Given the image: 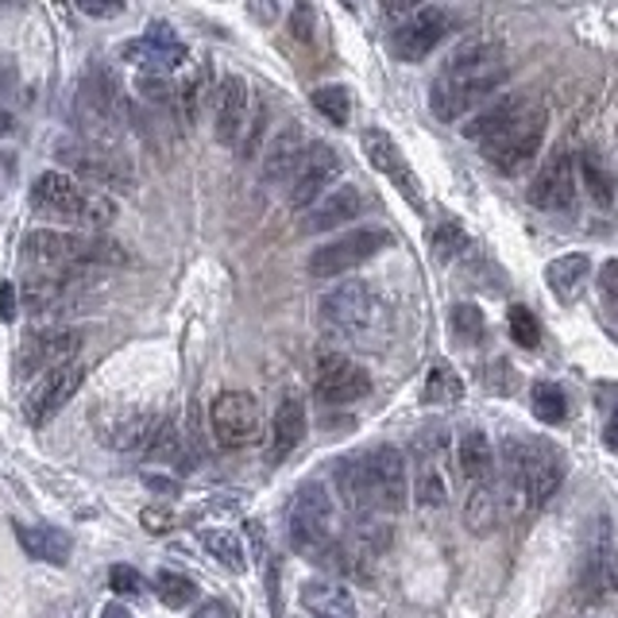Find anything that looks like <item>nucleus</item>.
<instances>
[{"label": "nucleus", "mask_w": 618, "mask_h": 618, "mask_svg": "<svg viewBox=\"0 0 618 618\" xmlns=\"http://www.w3.org/2000/svg\"><path fill=\"white\" fill-rule=\"evenodd\" d=\"M248 128H252V90L240 73H225L213 93V136L220 147L240 151Z\"/></svg>", "instance_id": "nucleus-13"}, {"label": "nucleus", "mask_w": 618, "mask_h": 618, "mask_svg": "<svg viewBox=\"0 0 618 618\" xmlns=\"http://www.w3.org/2000/svg\"><path fill=\"white\" fill-rule=\"evenodd\" d=\"M529 205L541 213H561L572 205V197H576V159H572V151H564V147H557L553 154H549L546 163L537 167L534 182H529Z\"/></svg>", "instance_id": "nucleus-18"}, {"label": "nucleus", "mask_w": 618, "mask_h": 618, "mask_svg": "<svg viewBox=\"0 0 618 618\" xmlns=\"http://www.w3.org/2000/svg\"><path fill=\"white\" fill-rule=\"evenodd\" d=\"M108 584H113V592H121V595L144 592V580H139V572L131 569V564H113V569H108Z\"/></svg>", "instance_id": "nucleus-45"}, {"label": "nucleus", "mask_w": 618, "mask_h": 618, "mask_svg": "<svg viewBox=\"0 0 618 618\" xmlns=\"http://www.w3.org/2000/svg\"><path fill=\"white\" fill-rule=\"evenodd\" d=\"M526 113H529V98H526V93H506L503 101H491L488 108H480L472 121L464 124L460 136L464 139H476V144H488V139H495L499 131H506L511 124H518Z\"/></svg>", "instance_id": "nucleus-26"}, {"label": "nucleus", "mask_w": 618, "mask_h": 618, "mask_svg": "<svg viewBox=\"0 0 618 618\" xmlns=\"http://www.w3.org/2000/svg\"><path fill=\"white\" fill-rule=\"evenodd\" d=\"M318 321L333 341L344 344H371L382 329V301L375 298V290L359 278L333 286L329 294H321L318 301Z\"/></svg>", "instance_id": "nucleus-3"}, {"label": "nucleus", "mask_w": 618, "mask_h": 618, "mask_svg": "<svg viewBox=\"0 0 618 618\" xmlns=\"http://www.w3.org/2000/svg\"><path fill=\"white\" fill-rule=\"evenodd\" d=\"M213 93H217V85H213V73H209V66H202V70H194L182 82V90H179V105H182V113H186V121L194 124L197 116H202V108L205 105H213Z\"/></svg>", "instance_id": "nucleus-35"}, {"label": "nucleus", "mask_w": 618, "mask_h": 618, "mask_svg": "<svg viewBox=\"0 0 618 618\" xmlns=\"http://www.w3.org/2000/svg\"><path fill=\"white\" fill-rule=\"evenodd\" d=\"M309 147H313V144L301 136L298 124H290V128L278 131V136L271 139L267 154H263V182H286V179H294V171L306 163Z\"/></svg>", "instance_id": "nucleus-27"}, {"label": "nucleus", "mask_w": 618, "mask_h": 618, "mask_svg": "<svg viewBox=\"0 0 618 618\" xmlns=\"http://www.w3.org/2000/svg\"><path fill=\"white\" fill-rule=\"evenodd\" d=\"M576 167H580V174H584V186L592 190L595 202H599V205H610V202H615V182H610V174L603 171V163L595 159L592 151L580 154V163H576Z\"/></svg>", "instance_id": "nucleus-42"}, {"label": "nucleus", "mask_w": 618, "mask_h": 618, "mask_svg": "<svg viewBox=\"0 0 618 618\" xmlns=\"http://www.w3.org/2000/svg\"><path fill=\"white\" fill-rule=\"evenodd\" d=\"M367 483H371L375 511L379 514H399L410 499V472H407V456L391 445L367 448L364 453Z\"/></svg>", "instance_id": "nucleus-14"}, {"label": "nucleus", "mask_w": 618, "mask_h": 618, "mask_svg": "<svg viewBox=\"0 0 618 618\" xmlns=\"http://www.w3.org/2000/svg\"><path fill=\"white\" fill-rule=\"evenodd\" d=\"M313 108H318L321 116H325L329 124H336V128H344L352 116V93L344 90V85H321V90H313Z\"/></svg>", "instance_id": "nucleus-40"}, {"label": "nucleus", "mask_w": 618, "mask_h": 618, "mask_svg": "<svg viewBox=\"0 0 618 618\" xmlns=\"http://www.w3.org/2000/svg\"><path fill=\"white\" fill-rule=\"evenodd\" d=\"M529 407H534V414L549 425H561L564 414H569V399H564V391L557 387V382H534Z\"/></svg>", "instance_id": "nucleus-38"}, {"label": "nucleus", "mask_w": 618, "mask_h": 618, "mask_svg": "<svg viewBox=\"0 0 618 618\" xmlns=\"http://www.w3.org/2000/svg\"><path fill=\"white\" fill-rule=\"evenodd\" d=\"M464 399V379L456 375L453 364H433L425 375V402L430 407H453Z\"/></svg>", "instance_id": "nucleus-33"}, {"label": "nucleus", "mask_w": 618, "mask_h": 618, "mask_svg": "<svg viewBox=\"0 0 618 618\" xmlns=\"http://www.w3.org/2000/svg\"><path fill=\"white\" fill-rule=\"evenodd\" d=\"M24 260L43 271H73L98 267V263H124V248L105 237H82V232H55V228H35L20 244Z\"/></svg>", "instance_id": "nucleus-4"}, {"label": "nucleus", "mask_w": 618, "mask_h": 618, "mask_svg": "<svg viewBox=\"0 0 618 618\" xmlns=\"http://www.w3.org/2000/svg\"><path fill=\"white\" fill-rule=\"evenodd\" d=\"M506 325H511L514 344H522V348H537V344H541V325H537V318L526 306H511Z\"/></svg>", "instance_id": "nucleus-43"}, {"label": "nucleus", "mask_w": 618, "mask_h": 618, "mask_svg": "<svg viewBox=\"0 0 618 618\" xmlns=\"http://www.w3.org/2000/svg\"><path fill=\"white\" fill-rule=\"evenodd\" d=\"M209 425L213 437L220 448H248L260 440L263 433V417H260V402L248 391H225L213 399L209 407Z\"/></svg>", "instance_id": "nucleus-12"}, {"label": "nucleus", "mask_w": 618, "mask_h": 618, "mask_svg": "<svg viewBox=\"0 0 618 618\" xmlns=\"http://www.w3.org/2000/svg\"><path fill=\"white\" fill-rule=\"evenodd\" d=\"M82 382H85V367L82 364H62V367H55V371H47V379H43L39 387L27 394L24 417L32 425H47L50 417H55L58 410L73 399V394L82 391Z\"/></svg>", "instance_id": "nucleus-21"}, {"label": "nucleus", "mask_w": 618, "mask_h": 618, "mask_svg": "<svg viewBox=\"0 0 618 618\" xmlns=\"http://www.w3.org/2000/svg\"><path fill=\"white\" fill-rule=\"evenodd\" d=\"M121 58L139 73L167 78V73L179 70V66L186 62V43L171 32V24H151V27H147V35L124 43Z\"/></svg>", "instance_id": "nucleus-16"}, {"label": "nucleus", "mask_w": 618, "mask_h": 618, "mask_svg": "<svg viewBox=\"0 0 618 618\" xmlns=\"http://www.w3.org/2000/svg\"><path fill=\"white\" fill-rule=\"evenodd\" d=\"M503 82H506V66L480 73H440L437 82L430 85V113L440 124H453L472 113V108H480Z\"/></svg>", "instance_id": "nucleus-7"}, {"label": "nucleus", "mask_w": 618, "mask_h": 618, "mask_svg": "<svg viewBox=\"0 0 618 618\" xmlns=\"http://www.w3.org/2000/svg\"><path fill=\"white\" fill-rule=\"evenodd\" d=\"M453 336L460 344H480L483 333H488V321H483V309L472 306V301H460V306H453Z\"/></svg>", "instance_id": "nucleus-41"}, {"label": "nucleus", "mask_w": 618, "mask_h": 618, "mask_svg": "<svg viewBox=\"0 0 618 618\" xmlns=\"http://www.w3.org/2000/svg\"><path fill=\"white\" fill-rule=\"evenodd\" d=\"M359 213H364V194L356 186H336L318 205H309L301 217V232H333L341 225H352Z\"/></svg>", "instance_id": "nucleus-23"}, {"label": "nucleus", "mask_w": 618, "mask_h": 618, "mask_svg": "<svg viewBox=\"0 0 618 618\" xmlns=\"http://www.w3.org/2000/svg\"><path fill=\"white\" fill-rule=\"evenodd\" d=\"M564 483V460L549 440H506L503 445V514L518 506H546Z\"/></svg>", "instance_id": "nucleus-1"}, {"label": "nucleus", "mask_w": 618, "mask_h": 618, "mask_svg": "<svg viewBox=\"0 0 618 618\" xmlns=\"http://www.w3.org/2000/svg\"><path fill=\"white\" fill-rule=\"evenodd\" d=\"M136 90L144 93V98L151 101V105H171V98H174L171 82H167V78H154V73H144Z\"/></svg>", "instance_id": "nucleus-47"}, {"label": "nucleus", "mask_w": 618, "mask_h": 618, "mask_svg": "<svg viewBox=\"0 0 618 618\" xmlns=\"http://www.w3.org/2000/svg\"><path fill=\"white\" fill-rule=\"evenodd\" d=\"M371 391V375L359 367L356 359L341 356V352H325L313 367V394L329 407H348V402L367 399Z\"/></svg>", "instance_id": "nucleus-15"}, {"label": "nucleus", "mask_w": 618, "mask_h": 618, "mask_svg": "<svg viewBox=\"0 0 618 618\" xmlns=\"http://www.w3.org/2000/svg\"><path fill=\"white\" fill-rule=\"evenodd\" d=\"M32 205L43 213H50V217H66V220H73V225L90 228V232H98V228H105L116 220L113 197L98 194V190H85L82 182H73L66 171L39 174L32 186Z\"/></svg>", "instance_id": "nucleus-5"}, {"label": "nucleus", "mask_w": 618, "mask_h": 618, "mask_svg": "<svg viewBox=\"0 0 618 618\" xmlns=\"http://www.w3.org/2000/svg\"><path fill=\"white\" fill-rule=\"evenodd\" d=\"M445 32H448V16L440 9L414 12L407 24L394 27V35H391L394 58H402V62H422L425 55H433V50L440 47Z\"/></svg>", "instance_id": "nucleus-22"}, {"label": "nucleus", "mask_w": 618, "mask_h": 618, "mask_svg": "<svg viewBox=\"0 0 618 618\" xmlns=\"http://www.w3.org/2000/svg\"><path fill=\"white\" fill-rule=\"evenodd\" d=\"M430 252L437 263H453L456 255L468 252V232L456 220H437V228L430 232Z\"/></svg>", "instance_id": "nucleus-37"}, {"label": "nucleus", "mask_w": 618, "mask_h": 618, "mask_svg": "<svg viewBox=\"0 0 618 618\" xmlns=\"http://www.w3.org/2000/svg\"><path fill=\"white\" fill-rule=\"evenodd\" d=\"M55 159L66 167V171L82 174V179L98 182V186H113V190H128L136 182V171H131L128 159H121L116 151H105V147L93 144H78V139H58L55 144Z\"/></svg>", "instance_id": "nucleus-11"}, {"label": "nucleus", "mask_w": 618, "mask_h": 618, "mask_svg": "<svg viewBox=\"0 0 618 618\" xmlns=\"http://www.w3.org/2000/svg\"><path fill=\"white\" fill-rule=\"evenodd\" d=\"M448 430L433 425V430L417 433L414 440V499L422 511H440L448 503Z\"/></svg>", "instance_id": "nucleus-9"}, {"label": "nucleus", "mask_w": 618, "mask_h": 618, "mask_svg": "<svg viewBox=\"0 0 618 618\" xmlns=\"http://www.w3.org/2000/svg\"><path fill=\"white\" fill-rule=\"evenodd\" d=\"M12 82H16V70H12L9 58H0V93H9Z\"/></svg>", "instance_id": "nucleus-53"}, {"label": "nucleus", "mask_w": 618, "mask_h": 618, "mask_svg": "<svg viewBox=\"0 0 618 618\" xmlns=\"http://www.w3.org/2000/svg\"><path fill=\"white\" fill-rule=\"evenodd\" d=\"M101 618H136V615H131V610L124 607V603H113V607L101 610Z\"/></svg>", "instance_id": "nucleus-55"}, {"label": "nucleus", "mask_w": 618, "mask_h": 618, "mask_svg": "<svg viewBox=\"0 0 618 618\" xmlns=\"http://www.w3.org/2000/svg\"><path fill=\"white\" fill-rule=\"evenodd\" d=\"M587 275H592V260H587L584 252H569V255H561V260H553V263L546 267L549 290H553L561 301H572V298H576V294L584 290Z\"/></svg>", "instance_id": "nucleus-31"}, {"label": "nucleus", "mask_w": 618, "mask_h": 618, "mask_svg": "<svg viewBox=\"0 0 618 618\" xmlns=\"http://www.w3.org/2000/svg\"><path fill=\"white\" fill-rule=\"evenodd\" d=\"M73 9L90 20H116L124 16V0H73Z\"/></svg>", "instance_id": "nucleus-44"}, {"label": "nucleus", "mask_w": 618, "mask_h": 618, "mask_svg": "<svg viewBox=\"0 0 618 618\" xmlns=\"http://www.w3.org/2000/svg\"><path fill=\"white\" fill-rule=\"evenodd\" d=\"M391 244V237L382 228H348L344 237L321 244L318 252L309 255V275L313 278H336L348 275L352 267L367 263L371 255H379L382 248Z\"/></svg>", "instance_id": "nucleus-10"}, {"label": "nucleus", "mask_w": 618, "mask_h": 618, "mask_svg": "<svg viewBox=\"0 0 618 618\" xmlns=\"http://www.w3.org/2000/svg\"><path fill=\"white\" fill-rule=\"evenodd\" d=\"M495 66H506L503 43L472 39V43H460V47L448 55V62L440 73H480V70H495Z\"/></svg>", "instance_id": "nucleus-30"}, {"label": "nucleus", "mask_w": 618, "mask_h": 618, "mask_svg": "<svg viewBox=\"0 0 618 618\" xmlns=\"http://www.w3.org/2000/svg\"><path fill=\"white\" fill-rule=\"evenodd\" d=\"M16 541L24 546L27 557L35 561H47V564H70V537L62 529H50V526H24L16 522Z\"/></svg>", "instance_id": "nucleus-28"}, {"label": "nucleus", "mask_w": 618, "mask_h": 618, "mask_svg": "<svg viewBox=\"0 0 618 618\" xmlns=\"http://www.w3.org/2000/svg\"><path fill=\"white\" fill-rule=\"evenodd\" d=\"M298 599L313 618H356V595L344 580L313 576L301 584Z\"/></svg>", "instance_id": "nucleus-24"}, {"label": "nucleus", "mask_w": 618, "mask_h": 618, "mask_svg": "<svg viewBox=\"0 0 618 618\" xmlns=\"http://www.w3.org/2000/svg\"><path fill=\"white\" fill-rule=\"evenodd\" d=\"M190 618H237V607L228 599H205L202 607H194Z\"/></svg>", "instance_id": "nucleus-50"}, {"label": "nucleus", "mask_w": 618, "mask_h": 618, "mask_svg": "<svg viewBox=\"0 0 618 618\" xmlns=\"http://www.w3.org/2000/svg\"><path fill=\"white\" fill-rule=\"evenodd\" d=\"M503 518V495L495 491V483H476L468 503H464V526L472 534H491Z\"/></svg>", "instance_id": "nucleus-32"}, {"label": "nucleus", "mask_w": 618, "mask_h": 618, "mask_svg": "<svg viewBox=\"0 0 618 618\" xmlns=\"http://www.w3.org/2000/svg\"><path fill=\"white\" fill-rule=\"evenodd\" d=\"M202 546H205V553H209L213 561L225 564L228 572H244L248 569L244 546H240V537L232 534V529H205Z\"/></svg>", "instance_id": "nucleus-34"}, {"label": "nucleus", "mask_w": 618, "mask_h": 618, "mask_svg": "<svg viewBox=\"0 0 618 618\" xmlns=\"http://www.w3.org/2000/svg\"><path fill=\"white\" fill-rule=\"evenodd\" d=\"M603 440H607V448H615V453H618V414L607 422V430H603Z\"/></svg>", "instance_id": "nucleus-54"}, {"label": "nucleus", "mask_w": 618, "mask_h": 618, "mask_svg": "<svg viewBox=\"0 0 618 618\" xmlns=\"http://www.w3.org/2000/svg\"><path fill=\"white\" fill-rule=\"evenodd\" d=\"M73 121L82 131L85 144L116 151L124 136V121H128V101H124V85L108 66L93 62L78 82L73 93Z\"/></svg>", "instance_id": "nucleus-2"}, {"label": "nucleus", "mask_w": 618, "mask_h": 618, "mask_svg": "<svg viewBox=\"0 0 618 618\" xmlns=\"http://www.w3.org/2000/svg\"><path fill=\"white\" fill-rule=\"evenodd\" d=\"M0 321H16V286L0 283Z\"/></svg>", "instance_id": "nucleus-52"}, {"label": "nucleus", "mask_w": 618, "mask_h": 618, "mask_svg": "<svg viewBox=\"0 0 618 618\" xmlns=\"http://www.w3.org/2000/svg\"><path fill=\"white\" fill-rule=\"evenodd\" d=\"M248 16H252L255 24L271 27L278 20V0H248Z\"/></svg>", "instance_id": "nucleus-49"}, {"label": "nucleus", "mask_w": 618, "mask_h": 618, "mask_svg": "<svg viewBox=\"0 0 618 618\" xmlns=\"http://www.w3.org/2000/svg\"><path fill=\"white\" fill-rule=\"evenodd\" d=\"M599 290L618 306V260H607L599 267Z\"/></svg>", "instance_id": "nucleus-51"}, {"label": "nucleus", "mask_w": 618, "mask_h": 618, "mask_svg": "<svg viewBox=\"0 0 618 618\" xmlns=\"http://www.w3.org/2000/svg\"><path fill=\"white\" fill-rule=\"evenodd\" d=\"M9 131H12V116L0 113V136H9Z\"/></svg>", "instance_id": "nucleus-56"}, {"label": "nucleus", "mask_w": 618, "mask_h": 618, "mask_svg": "<svg viewBox=\"0 0 618 618\" xmlns=\"http://www.w3.org/2000/svg\"><path fill=\"white\" fill-rule=\"evenodd\" d=\"M154 595H159L163 607L182 610L197 599V584L190 576H179V572H159V576H154Z\"/></svg>", "instance_id": "nucleus-39"}, {"label": "nucleus", "mask_w": 618, "mask_h": 618, "mask_svg": "<svg viewBox=\"0 0 618 618\" xmlns=\"http://www.w3.org/2000/svg\"><path fill=\"white\" fill-rule=\"evenodd\" d=\"M313 32H318L313 9H309V4H294V12H290V35L298 43H313Z\"/></svg>", "instance_id": "nucleus-46"}, {"label": "nucleus", "mask_w": 618, "mask_h": 618, "mask_svg": "<svg viewBox=\"0 0 618 618\" xmlns=\"http://www.w3.org/2000/svg\"><path fill=\"white\" fill-rule=\"evenodd\" d=\"M546 131H549V113L537 105V108H529L518 124H511V128L499 131L495 139H488V144H480V147L499 174H522L537 154H541Z\"/></svg>", "instance_id": "nucleus-8"}, {"label": "nucleus", "mask_w": 618, "mask_h": 618, "mask_svg": "<svg viewBox=\"0 0 618 618\" xmlns=\"http://www.w3.org/2000/svg\"><path fill=\"white\" fill-rule=\"evenodd\" d=\"M306 430H309L306 402H301L298 394H286V399L278 402V410H275V422H271V433H275V456H278V460H283V456H290L294 448L301 445Z\"/></svg>", "instance_id": "nucleus-29"}, {"label": "nucleus", "mask_w": 618, "mask_h": 618, "mask_svg": "<svg viewBox=\"0 0 618 618\" xmlns=\"http://www.w3.org/2000/svg\"><path fill=\"white\" fill-rule=\"evenodd\" d=\"M580 580L592 587V595H618V549L603 546L599 553L592 557V569Z\"/></svg>", "instance_id": "nucleus-36"}, {"label": "nucleus", "mask_w": 618, "mask_h": 618, "mask_svg": "<svg viewBox=\"0 0 618 618\" xmlns=\"http://www.w3.org/2000/svg\"><path fill=\"white\" fill-rule=\"evenodd\" d=\"M336 4H344V9H356L359 0H336Z\"/></svg>", "instance_id": "nucleus-57"}, {"label": "nucleus", "mask_w": 618, "mask_h": 618, "mask_svg": "<svg viewBox=\"0 0 618 618\" xmlns=\"http://www.w3.org/2000/svg\"><path fill=\"white\" fill-rule=\"evenodd\" d=\"M456 468H460V476L468 483H491V476H495V445H491V437L480 430V425H468V430L456 433Z\"/></svg>", "instance_id": "nucleus-25"}, {"label": "nucleus", "mask_w": 618, "mask_h": 618, "mask_svg": "<svg viewBox=\"0 0 618 618\" xmlns=\"http://www.w3.org/2000/svg\"><path fill=\"white\" fill-rule=\"evenodd\" d=\"M82 348V333L78 329H39L24 341L20 348V375H35V371H55L62 364H73Z\"/></svg>", "instance_id": "nucleus-20"}, {"label": "nucleus", "mask_w": 618, "mask_h": 618, "mask_svg": "<svg viewBox=\"0 0 618 618\" xmlns=\"http://www.w3.org/2000/svg\"><path fill=\"white\" fill-rule=\"evenodd\" d=\"M379 9L387 20H394V24H407L414 12L425 9V0H379Z\"/></svg>", "instance_id": "nucleus-48"}, {"label": "nucleus", "mask_w": 618, "mask_h": 618, "mask_svg": "<svg viewBox=\"0 0 618 618\" xmlns=\"http://www.w3.org/2000/svg\"><path fill=\"white\" fill-rule=\"evenodd\" d=\"M286 534H290V546L301 557H313V561H325V553L333 549V495H329L325 483H301L290 499V511H286Z\"/></svg>", "instance_id": "nucleus-6"}, {"label": "nucleus", "mask_w": 618, "mask_h": 618, "mask_svg": "<svg viewBox=\"0 0 618 618\" xmlns=\"http://www.w3.org/2000/svg\"><path fill=\"white\" fill-rule=\"evenodd\" d=\"M359 144H364L367 163H371L379 174H387V179L394 182V190H399V194L407 197L417 213H425L422 182L414 179V171H410V163H407V154H402V147L394 144L391 131H387V128H364Z\"/></svg>", "instance_id": "nucleus-17"}, {"label": "nucleus", "mask_w": 618, "mask_h": 618, "mask_svg": "<svg viewBox=\"0 0 618 618\" xmlns=\"http://www.w3.org/2000/svg\"><path fill=\"white\" fill-rule=\"evenodd\" d=\"M341 171H344V163L333 147L329 144L309 147L306 163H301L290 179V209H309V205H318L321 197L329 194V186L341 179Z\"/></svg>", "instance_id": "nucleus-19"}]
</instances>
